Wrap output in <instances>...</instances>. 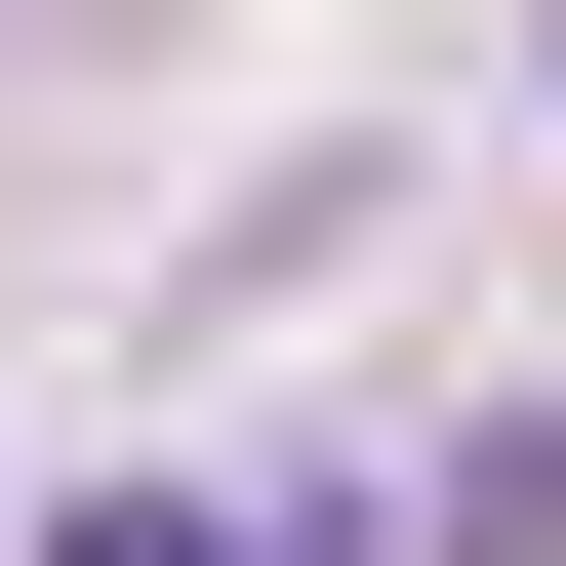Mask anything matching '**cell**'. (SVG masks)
I'll list each match as a JSON object with an SVG mask.
<instances>
[{"label":"cell","instance_id":"1","mask_svg":"<svg viewBox=\"0 0 566 566\" xmlns=\"http://www.w3.org/2000/svg\"><path fill=\"white\" fill-rule=\"evenodd\" d=\"M41 566H283V526H202V485H82V526H41Z\"/></svg>","mask_w":566,"mask_h":566}]
</instances>
